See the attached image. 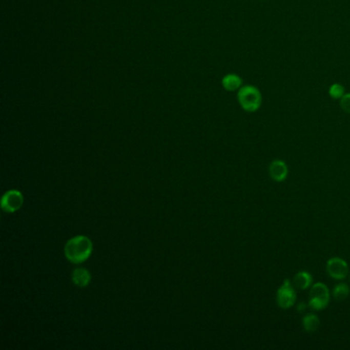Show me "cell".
<instances>
[{
    "mask_svg": "<svg viewBox=\"0 0 350 350\" xmlns=\"http://www.w3.org/2000/svg\"><path fill=\"white\" fill-rule=\"evenodd\" d=\"M92 252L93 242L89 237L84 235L71 238L65 245V256L74 264H80L88 260L92 255Z\"/></svg>",
    "mask_w": 350,
    "mask_h": 350,
    "instance_id": "1",
    "label": "cell"
},
{
    "mask_svg": "<svg viewBox=\"0 0 350 350\" xmlns=\"http://www.w3.org/2000/svg\"><path fill=\"white\" fill-rule=\"evenodd\" d=\"M237 101L246 112H256L262 105V94L254 86H242L237 93Z\"/></svg>",
    "mask_w": 350,
    "mask_h": 350,
    "instance_id": "2",
    "label": "cell"
},
{
    "mask_svg": "<svg viewBox=\"0 0 350 350\" xmlns=\"http://www.w3.org/2000/svg\"><path fill=\"white\" fill-rule=\"evenodd\" d=\"M331 299L328 287L323 282H315L310 286L308 306L315 311L324 309Z\"/></svg>",
    "mask_w": 350,
    "mask_h": 350,
    "instance_id": "3",
    "label": "cell"
},
{
    "mask_svg": "<svg viewBox=\"0 0 350 350\" xmlns=\"http://www.w3.org/2000/svg\"><path fill=\"white\" fill-rule=\"evenodd\" d=\"M297 300V294L292 281L286 278L283 280L282 284L278 287L276 292V302L281 309L291 308Z\"/></svg>",
    "mask_w": 350,
    "mask_h": 350,
    "instance_id": "4",
    "label": "cell"
},
{
    "mask_svg": "<svg viewBox=\"0 0 350 350\" xmlns=\"http://www.w3.org/2000/svg\"><path fill=\"white\" fill-rule=\"evenodd\" d=\"M327 274L337 280H342L346 278L349 274V267L347 262L339 257H333L327 260L326 265Z\"/></svg>",
    "mask_w": 350,
    "mask_h": 350,
    "instance_id": "5",
    "label": "cell"
},
{
    "mask_svg": "<svg viewBox=\"0 0 350 350\" xmlns=\"http://www.w3.org/2000/svg\"><path fill=\"white\" fill-rule=\"evenodd\" d=\"M24 202L22 193L18 190L8 191L2 199V208L7 213H15L21 209Z\"/></svg>",
    "mask_w": 350,
    "mask_h": 350,
    "instance_id": "6",
    "label": "cell"
},
{
    "mask_svg": "<svg viewBox=\"0 0 350 350\" xmlns=\"http://www.w3.org/2000/svg\"><path fill=\"white\" fill-rule=\"evenodd\" d=\"M269 176L275 182H282L286 179L289 174V169L283 160L275 159L269 164Z\"/></svg>",
    "mask_w": 350,
    "mask_h": 350,
    "instance_id": "7",
    "label": "cell"
},
{
    "mask_svg": "<svg viewBox=\"0 0 350 350\" xmlns=\"http://www.w3.org/2000/svg\"><path fill=\"white\" fill-rule=\"evenodd\" d=\"M242 78L234 73L226 74L222 79V86L228 92L238 91L242 87Z\"/></svg>",
    "mask_w": 350,
    "mask_h": 350,
    "instance_id": "8",
    "label": "cell"
},
{
    "mask_svg": "<svg viewBox=\"0 0 350 350\" xmlns=\"http://www.w3.org/2000/svg\"><path fill=\"white\" fill-rule=\"evenodd\" d=\"M313 278L312 275L307 272V271H300L298 272L294 278H293V283L294 285L299 289V290H307L312 285Z\"/></svg>",
    "mask_w": 350,
    "mask_h": 350,
    "instance_id": "9",
    "label": "cell"
},
{
    "mask_svg": "<svg viewBox=\"0 0 350 350\" xmlns=\"http://www.w3.org/2000/svg\"><path fill=\"white\" fill-rule=\"evenodd\" d=\"M91 279H92L91 273L85 268H77L72 273V280L77 286H80V287L88 286Z\"/></svg>",
    "mask_w": 350,
    "mask_h": 350,
    "instance_id": "10",
    "label": "cell"
},
{
    "mask_svg": "<svg viewBox=\"0 0 350 350\" xmlns=\"http://www.w3.org/2000/svg\"><path fill=\"white\" fill-rule=\"evenodd\" d=\"M302 324H303V327L306 332L313 333L319 327L320 320L315 313L310 312V313H307L304 315V317L302 318Z\"/></svg>",
    "mask_w": 350,
    "mask_h": 350,
    "instance_id": "11",
    "label": "cell"
},
{
    "mask_svg": "<svg viewBox=\"0 0 350 350\" xmlns=\"http://www.w3.org/2000/svg\"><path fill=\"white\" fill-rule=\"evenodd\" d=\"M350 294V287L345 282L337 283L333 289V297L336 301H344Z\"/></svg>",
    "mask_w": 350,
    "mask_h": 350,
    "instance_id": "12",
    "label": "cell"
},
{
    "mask_svg": "<svg viewBox=\"0 0 350 350\" xmlns=\"http://www.w3.org/2000/svg\"><path fill=\"white\" fill-rule=\"evenodd\" d=\"M345 95V89L340 84H333L328 88V96L334 100H340Z\"/></svg>",
    "mask_w": 350,
    "mask_h": 350,
    "instance_id": "13",
    "label": "cell"
},
{
    "mask_svg": "<svg viewBox=\"0 0 350 350\" xmlns=\"http://www.w3.org/2000/svg\"><path fill=\"white\" fill-rule=\"evenodd\" d=\"M340 107L343 111L350 114V93H345V95L340 99Z\"/></svg>",
    "mask_w": 350,
    "mask_h": 350,
    "instance_id": "14",
    "label": "cell"
},
{
    "mask_svg": "<svg viewBox=\"0 0 350 350\" xmlns=\"http://www.w3.org/2000/svg\"><path fill=\"white\" fill-rule=\"evenodd\" d=\"M306 307H307V304L306 303H303V302H301L298 306H297V311L298 312H303L305 309H306Z\"/></svg>",
    "mask_w": 350,
    "mask_h": 350,
    "instance_id": "15",
    "label": "cell"
},
{
    "mask_svg": "<svg viewBox=\"0 0 350 350\" xmlns=\"http://www.w3.org/2000/svg\"><path fill=\"white\" fill-rule=\"evenodd\" d=\"M349 281H350V274H349Z\"/></svg>",
    "mask_w": 350,
    "mask_h": 350,
    "instance_id": "16",
    "label": "cell"
},
{
    "mask_svg": "<svg viewBox=\"0 0 350 350\" xmlns=\"http://www.w3.org/2000/svg\"><path fill=\"white\" fill-rule=\"evenodd\" d=\"M262 2H264V0H262Z\"/></svg>",
    "mask_w": 350,
    "mask_h": 350,
    "instance_id": "17",
    "label": "cell"
}]
</instances>
